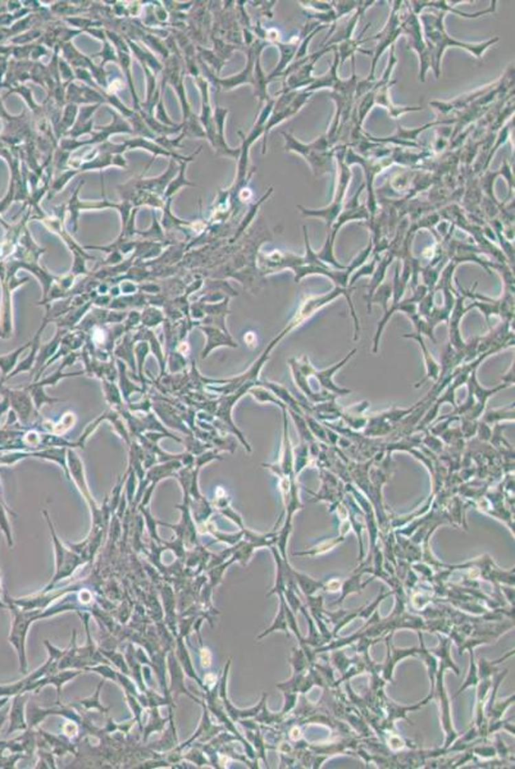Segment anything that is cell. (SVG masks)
<instances>
[{
    "instance_id": "obj_4",
    "label": "cell",
    "mask_w": 515,
    "mask_h": 769,
    "mask_svg": "<svg viewBox=\"0 0 515 769\" xmlns=\"http://www.w3.org/2000/svg\"><path fill=\"white\" fill-rule=\"evenodd\" d=\"M28 703V693H22V694H17L13 696V702H12V708H10V728L7 733L10 735L13 732L21 731V730H26L28 728V723H26V714H25V706Z\"/></svg>"
},
{
    "instance_id": "obj_2",
    "label": "cell",
    "mask_w": 515,
    "mask_h": 769,
    "mask_svg": "<svg viewBox=\"0 0 515 769\" xmlns=\"http://www.w3.org/2000/svg\"><path fill=\"white\" fill-rule=\"evenodd\" d=\"M442 19L443 16L439 14L437 17H433L430 14L423 16L421 19L424 22L426 26V34H427V41L430 45V50H431V58H435V69H436V75L439 76V69H440V58L443 49L446 47H460L468 49L469 52H473L478 58H481V53H483V50L492 44L494 41H488L486 44H479V45H469V44H464L460 43L457 40L450 39L445 30L442 28Z\"/></svg>"
},
{
    "instance_id": "obj_3",
    "label": "cell",
    "mask_w": 515,
    "mask_h": 769,
    "mask_svg": "<svg viewBox=\"0 0 515 769\" xmlns=\"http://www.w3.org/2000/svg\"><path fill=\"white\" fill-rule=\"evenodd\" d=\"M47 522H49V526H50V531H52L53 541H54V548H56V570L53 580L47 585V589H45V592L50 591V589L56 585V582L61 581V580H65L67 577H69L72 573L75 572L76 568H77L78 565H81V564L84 563V561L81 559V556H78L77 554L69 552L67 548H65V545L59 541L56 531H54V527L50 523L49 518H47Z\"/></svg>"
},
{
    "instance_id": "obj_1",
    "label": "cell",
    "mask_w": 515,
    "mask_h": 769,
    "mask_svg": "<svg viewBox=\"0 0 515 769\" xmlns=\"http://www.w3.org/2000/svg\"><path fill=\"white\" fill-rule=\"evenodd\" d=\"M4 603L10 609L12 613V629H10V644H12L19 656V672L26 675L28 673V658H26V636L31 623L38 618H41L45 614H41L39 610L21 609L16 604L10 600V596L6 594Z\"/></svg>"
},
{
    "instance_id": "obj_5",
    "label": "cell",
    "mask_w": 515,
    "mask_h": 769,
    "mask_svg": "<svg viewBox=\"0 0 515 769\" xmlns=\"http://www.w3.org/2000/svg\"><path fill=\"white\" fill-rule=\"evenodd\" d=\"M31 344H32V343H28V345H25V347H19L17 350H14L13 353L7 354V356H0V368H1V373H3V375H1L3 376V378H1V381H0V382H3V381H4V378H6L7 376H8V373H10V371H12V369H13V368L16 367V363H17V359H19V354H21V353H22V351H23V350H25L26 347H30Z\"/></svg>"
},
{
    "instance_id": "obj_6",
    "label": "cell",
    "mask_w": 515,
    "mask_h": 769,
    "mask_svg": "<svg viewBox=\"0 0 515 769\" xmlns=\"http://www.w3.org/2000/svg\"><path fill=\"white\" fill-rule=\"evenodd\" d=\"M0 530L6 535V539L8 541V546H13V536H12L10 521L7 518V508H4L1 500H0Z\"/></svg>"
},
{
    "instance_id": "obj_7",
    "label": "cell",
    "mask_w": 515,
    "mask_h": 769,
    "mask_svg": "<svg viewBox=\"0 0 515 769\" xmlns=\"http://www.w3.org/2000/svg\"><path fill=\"white\" fill-rule=\"evenodd\" d=\"M1 591L3 590H1V576H0V607H1V608H6V607H7L6 603L1 601Z\"/></svg>"
},
{
    "instance_id": "obj_8",
    "label": "cell",
    "mask_w": 515,
    "mask_h": 769,
    "mask_svg": "<svg viewBox=\"0 0 515 769\" xmlns=\"http://www.w3.org/2000/svg\"><path fill=\"white\" fill-rule=\"evenodd\" d=\"M4 721H6V714L3 713V712H0V728H1V726H3Z\"/></svg>"
}]
</instances>
